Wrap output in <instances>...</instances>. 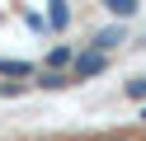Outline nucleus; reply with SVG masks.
<instances>
[{
  "label": "nucleus",
  "instance_id": "nucleus-1",
  "mask_svg": "<svg viewBox=\"0 0 146 141\" xmlns=\"http://www.w3.org/2000/svg\"><path fill=\"white\" fill-rule=\"evenodd\" d=\"M104 66H108V56H104V52H94V47L76 52V66H71V85H76V80H85V75H99Z\"/></svg>",
  "mask_w": 146,
  "mask_h": 141
},
{
  "label": "nucleus",
  "instance_id": "nucleus-9",
  "mask_svg": "<svg viewBox=\"0 0 146 141\" xmlns=\"http://www.w3.org/2000/svg\"><path fill=\"white\" fill-rule=\"evenodd\" d=\"M47 141H52V136H47Z\"/></svg>",
  "mask_w": 146,
  "mask_h": 141
},
{
  "label": "nucleus",
  "instance_id": "nucleus-2",
  "mask_svg": "<svg viewBox=\"0 0 146 141\" xmlns=\"http://www.w3.org/2000/svg\"><path fill=\"white\" fill-rule=\"evenodd\" d=\"M42 66H47V71L52 75H71V66H76V47H52V52H47V61H42Z\"/></svg>",
  "mask_w": 146,
  "mask_h": 141
},
{
  "label": "nucleus",
  "instance_id": "nucleus-5",
  "mask_svg": "<svg viewBox=\"0 0 146 141\" xmlns=\"http://www.w3.org/2000/svg\"><path fill=\"white\" fill-rule=\"evenodd\" d=\"M108 14L113 19H132L137 14V0H108Z\"/></svg>",
  "mask_w": 146,
  "mask_h": 141
},
{
  "label": "nucleus",
  "instance_id": "nucleus-3",
  "mask_svg": "<svg viewBox=\"0 0 146 141\" xmlns=\"http://www.w3.org/2000/svg\"><path fill=\"white\" fill-rule=\"evenodd\" d=\"M118 42H123V28H104V33H94V38H90V47H94V52H104V56L113 52Z\"/></svg>",
  "mask_w": 146,
  "mask_h": 141
},
{
  "label": "nucleus",
  "instance_id": "nucleus-6",
  "mask_svg": "<svg viewBox=\"0 0 146 141\" xmlns=\"http://www.w3.org/2000/svg\"><path fill=\"white\" fill-rule=\"evenodd\" d=\"M47 24H52V28H66V24H71V9L61 5V0H57V5L47 9Z\"/></svg>",
  "mask_w": 146,
  "mask_h": 141
},
{
  "label": "nucleus",
  "instance_id": "nucleus-8",
  "mask_svg": "<svg viewBox=\"0 0 146 141\" xmlns=\"http://www.w3.org/2000/svg\"><path fill=\"white\" fill-rule=\"evenodd\" d=\"M127 99H137V103L146 99V75H141V80H127Z\"/></svg>",
  "mask_w": 146,
  "mask_h": 141
},
{
  "label": "nucleus",
  "instance_id": "nucleus-7",
  "mask_svg": "<svg viewBox=\"0 0 146 141\" xmlns=\"http://www.w3.org/2000/svg\"><path fill=\"white\" fill-rule=\"evenodd\" d=\"M38 85H42V89H66V85H71V75H52V71H47Z\"/></svg>",
  "mask_w": 146,
  "mask_h": 141
},
{
  "label": "nucleus",
  "instance_id": "nucleus-4",
  "mask_svg": "<svg viewBox=\"0 0 146 141\" xmlns=\"http://www.w3.org/2000/svg\"><path fill=\"white\" fill-rule=\"evenodd\" d=\"M0 75H38V61H0Z\"/></svg>",
  "mask_w": 146,
  "mask_h": 141
}]
</instances>
